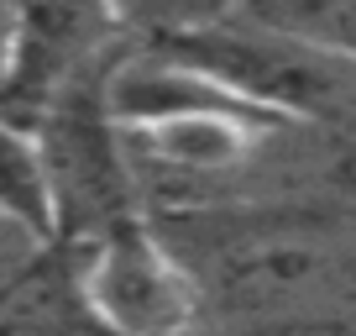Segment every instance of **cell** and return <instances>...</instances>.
I'll list each match as a JSON object with an SVG mask.
<instances>
[{"label":"cell","mask_w":356,"mask_h":336,"mask_svg":"<svg viewBox=\"0 0 356 336\" xmlns=\"http://www.w3.org/2000/svg\"><path fill=\"white\" fill-rule=\"evenodd\" d=\"M22 16H26V0H0V90H6V79H11V63H16Z\"/></svg>","instance_id":"cell-6"},{"label":"cell","mask_w":356,"mask_h":336,"mask_svg":"<svg viewBox=\"0 0 356 336\" xmlns=\"http://www.w3.org/2000/svg\"><path fill=\"white\" fill-rule=\"evenodd\" d=\"M105 74L111 63L74 79L32 121L53 194V247H79L111 226L147 215L126 132L105 105Z\"/></svg>","instance_id":"cell-2"},{"label":"cell","mask_w":356,"mask_h":336,"mask_svg":"<svg viewBox=\"0 0 356 336\" xmlns=\"http://www.w3.org/2000/svg\"><path fill=\"white\" fill-rule=\"evenodd\" d=\"M0 215L53 247V194H47L42 147L32 126L6 111H0Z\"/></svg>","instance_id":"cell-5"},{"label":"cell","mask_w":356,"mask_h":336,"mask_svg":"<svg viewBox=\"0 0 356 336\" xmlns=\"http://www.w3.org/2000/svg\"><path fill=\"white\" fill-rule=\"evenodd\" d=\"M351 221H356V205H351Z\"/></svg>","instance_id":"cell-7"},{"label":"cell","mask_w":356,"mask_h":336,"mask_svg":"<svg viewBox=\"0 0 356 336\" xmlns=\"http://www.w3.org/2000/svg\"><path fill=\"white\" fill-rule=\"evenodd\" d=\"M68 252L74 294L105 336H189L204 326V289L147 215Z\"/></svg>","instance_id":"cell-3"},{"label":"cell","mask_w":356,"mask_h":336,"mask_svg":"<svg viewBox=\"0 0 356 336\" xmlns=\"http://www.w3.org/2000/svg\"><path fill=\"white\" fill-rule=\"evenodd\" d=\"M152 43L210 68L225 90H236L257 111L283 116L293 126L341 132V126L356 121V58L351 53L304 43L293 32L246 22V16H231V11H210L204 22H189V26H168Z\"/></svg>","instance_id":"cell-1"},{"label":"cell","mask_w":356,"mask_h":336,"mask_svg":"<svg viewBox=\"0 0 356 336\" xmlns=\"http://www.w3.org/2000/svg\"><path fill=\"white\" fill-rule=\"evenodd\" d=\"M131 43L126 0H26L0 111L32 126L74 79L115 63Z\"/></svg>","instance_id":"cell-4"}]
</instances>
